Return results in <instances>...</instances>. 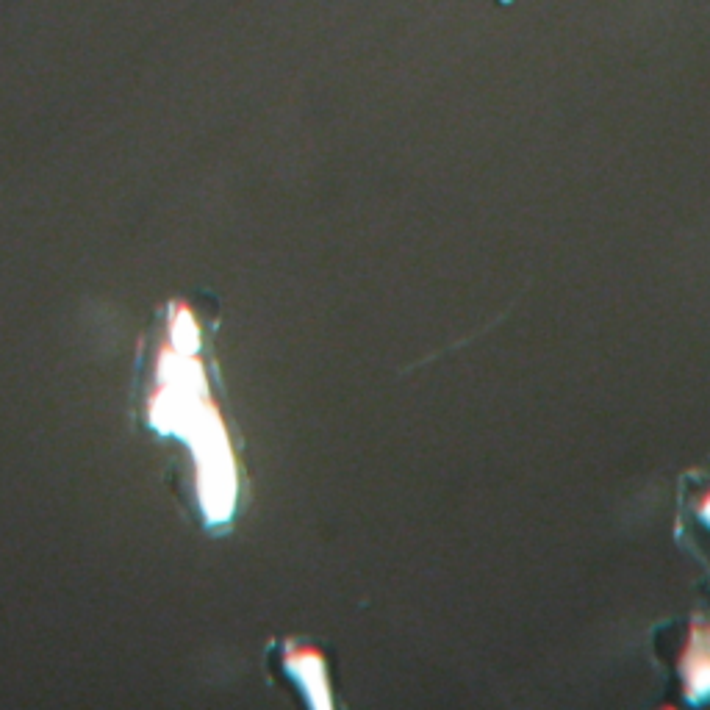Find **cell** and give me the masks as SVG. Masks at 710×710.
I'll return each mask as SVG.
<instances>
[{
    "label": "cell",
    "mask_w": 710,
    "mask_h": 710,
    "mask_svg": "<svg viewBox=\"0 0 710 710\" xmlns=\"http://www.w3.org/2000/svg\"><path fill=\"white\" fill-rule=\"evenodd\" d=\"M702 516H705V519H708V522H710V497H708V502L702 505Z\"/></svg>",
    "instance_id": "7a4b0ae2"
},
{
    "label": "cell",
    "mask_w": 710,
    "mask_h": 710,
    "mask_svg": "<svg viewBox=\"0 0 710 710\" xmlns=\"http://www.w3.org/2000/svg\"><path fill=\"white\" fill-rule=\"evenodd\" d=\"M683 666H686L688 694H691V699H694V702L710 699V641L699 636V641H694L691 649H688Z\"/></svg>",
    "instance_id": "6da1fadb"
}]
</instances>
